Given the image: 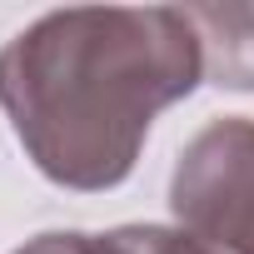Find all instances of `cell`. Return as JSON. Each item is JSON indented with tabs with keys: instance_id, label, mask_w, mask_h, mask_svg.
Instances as JSON below:
<instances>
[{
	"instance_id": "cell-1",
	"label": "cell",
	"mask_w": 254,
	"mask_h": 254,
	"mask_svg": "<svg viewBox=\"0 0 254 254\" xmlns=\"http://www.w3.org/2000/svg\"><path fill=\"white\" fill-rule=\"evenodd\" d=\"M204 80L185 5L50 10L0 45V110L35 170L110 190L135 170L160 110Z\"/></svg>"
},
{
	"instance_id": "cell-2",
	"label": "cell",
	"mask_w": 254,
	"mask_h": 254,
	"mask_svg": "<svg viewBox=\"0 0 254 254\" xmlns=\"http://www.w3.org/2000/svg\"><path fill=\"white\" fill-rule=\"evenodd\" d=\"M180 229L219 254H254V120L224 115L180 150L170 175Z\"/></svg>"
},
{
	"instance_id": "cell-3",
	"label": "cell",
	"mask_w": 254,
	"mask_h": 254,
	"mask_svg": "<svg viewBox=\"0 0 254 254\" xmlns=\"http://www.w3.org/2000/svg\"><path fill=\"white\" fill-rule=\"evenodd\" d=\"M199 55H204V80L224 90H254V5H185Z\"/></svg>"
},
{
	"instance_id": "cell-4",
	"label": "cell",
	"mask_w": 254,
	"mask_h": 254,
	"mask_svg": "<svg viewBox=\"0 0 254 254\" xmlns=\"http://www.w3.org/2000/svg\"><path fill=\"white\" fill-rule=\"evenodd\" d=\"M100 249L105 254H219L180 224H120L100 234Z\"/></svg>"
},
{
	"instance_id": "cell-5",
	"label": "cell",
	"mask_w": 254,
	"mask_h": 254,
	"mask_svg": "<svg viewBox=\"0 0 254 254\" xmlns=\"http://www.w3.org/2000/svg\"><path fill=\"white\" fill-rule=\"evenodd\" d=\"M15 254H105L95 234H80V229H50V234H35L25 239Z\"/></svg>"
}]
</instances>
